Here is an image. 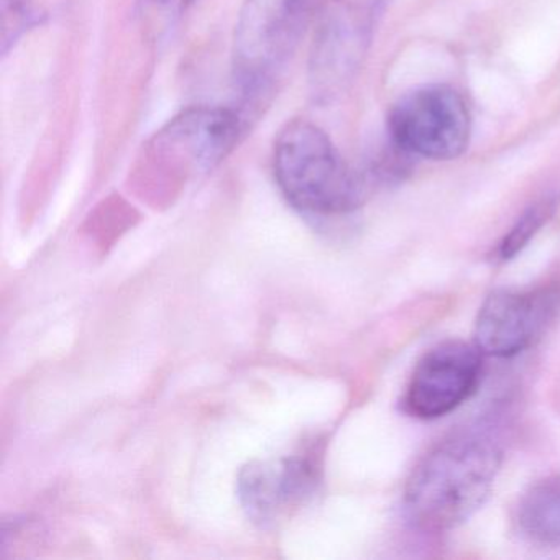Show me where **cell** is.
<instances>
[{
    "label": "cell",
    "mask_w": 560,
    "mask_h": 560,
    "mask_svg": "<svg viewBox=\"0 0 560 560\" xmlns=\"http://www.w3.org/2000/svg\"><path fill=\"white\" fill-rule=\"evenodd\" d=\"M503 452L491 435L462 431L432 447L405 488L408 520L425 533H445L470 520L487 501Z\"/></svg>",
    "instance_id": "6da1fadb"
},
{
    "label": "cell",
    "mask_w": 560,
    "mask_h": 560,
    "mask_svg": "<svg viewBox=\"0 0 560 560\" xmlns=\"http://www.w3.org/2000/svg\"><path fill=\"white\" fill-rule=\"evenodd\" d=\"M278 188L298 211L320 218L357 211L369 198V175L340 155L326 132L307 120L287 124L273 150Z\"/></svg>",
    "instance_id": "7a4b0ae2"
},
{
    "label": "cell",
    "mask_w": 560,
    "mask_h": 560,
    "mask_svg": "<svg viewBox=\"0 0 560 560\" xmlns=\"http://www.w3.org/2000/svg\"><path fill=\"white\" fill-rule=\"evenodd\" d=\"M329 0H245L234 34V78L242 96L261 100L296 54Z\"/></svg>",
    "instance_id": "3957f363"
},
{
    "label": "cell",
    "mask_w": 560,
    "mask_h": 560,
    "mask_svg": "<svg viewBox=\"0 0 560 560\" xmlns=\"http://www.w3.org/2000/svg\"><path fill=\"white\" fill-rule=\"evenodd\" d=\"M389 142L416 159L448 162L464 155L471 137L467 101L448 84L406 94L388 114Z\"/></svg>",
    "instance_id": "277c9868"
},
{
    "label": "cell",
    "mask_w": 560,
    "mask_h": 560,
    "mask_svg": "<svg viewBox=\"0 0 560 560\" xmlns=\"http://www.w3.org/2000/svg\"><path fill=\"white\" fill-rule=\"evenodd\" d=\"M481 355L477 346L448 340L424 353L405 393V409L419 419L448 415L470 398L480 382Z\"/></svg>",
    "instance_id": "5b68a950"
},
{
    "label": "cell",
    "mask_w": 560,
    "mask_h": 560,
    "mask_svg": "<svg viewBox=\"0 0 560 560\" xmlns=\"http://www.w3.org/2000/svg\"><path fill=\"white\" fill-rule=\"evenodd\" d=\"M560 307L557 290L494 291L475 320V346L483 355L508 359L526 350Z\"/></svg>",
    "instance_id": "8992f818"
},
{
    "label": "cell",
    "mask_w": 560,
    "mask_h": 560,
    "mask_svg": "<svg viewBox=\"0 0 560 560\" xmlns=\"http://www.w3.org/2000/svg\"><path fill=\"white\" fill-rule=\"evenodd\" d=\"M323 12L311 50L310 83L314 97L330 100L359 65L372 15L352 0H329Z\"/></svg>",
    "instance_id": "52a82bcc"
},
{
    "label": "cell",
    "mask_w": 560,
    "mask_h": 560,
    "mask_svg": "<svg viewBox=\"0 0 560 560\" xmlns=\"http://www.w3.org/2000/svg\"><path fill=\"white\" fill-rule=\"evenodd\" d=\"M244 130L245 120L237 110L189 107L153 137L152 149L185 162L198 172H209L234 152Z\"/></svg>",
    "instance_id": "ba28073f"
},
{
    "label": "cell",
    "mask_w": 560,
    "mask_h": 560,
    "mask_svg": "<svg viewBox=\"0 0 560 560\" xmlns=\"http://www.w3.org/2000/svg\"><path fill=\"white\" fill-rule=\"evenodd\" d=\"M314 467L303 458H291L283 464L250 465L241 477V497L245 510L254 520L268 521L281 504L301 500L313 490Z\"/></svg>",
    "instance_id": "9c48e42d"
},
{
    "label": "cell",
    "mask_w": 560,
    "mask_h": 560,
    "mask_svg": "<svg viewBox=\"0 0 560 560\" xmlns=\"http://www.w3.org/2000/svg\"><path fill=\"white\" fill-rule=\"evenodd\" d=\"M516 523L530 540L560 546V477L527 488L517 503Z\"/></svg>",
    "instance_id": "30bf717a"
},
{
    "label": "cell",
    "mask_w": 560,
    "mask_h": 560,
    "mask_svg": "<svg viewBox=\"0 0 560 560\" xmlns=\"http://www.w3.org/2000/svg\"><path fill=\"white\" fill-rule=\"evenodd\" d=\"M2 12H0V45L2 54L15 47L28 32L50 22L63 11L68 0H0Z\"/></svg>",
    "instance_id": "8fae6325"
},
{
    "label": "cell",
    "mask_w": 560,
    "mask_h": 560,
    "mask_svg": "<svg viewBox=\"0 0 560 560\" xmlns=\"http://www.w3.org/2000/svg\"><path fill=\"white\" fill-rule=\"evenodd\" d=\"M557 208H559V196L556 195L544 196L539 201L534 202L504 235L498 247V257L501 260H511L516 257L529 244L530 238L556 214Z\"/></svg>",
    "instance_id": "7c38bea8"
},
{
    "label": "cell",
    "mask_w": 560,
    "mask_h": 560,
    "mask_svg": "<svg viewBox=\"0 0 560 560\" xmlns=\"http://www.w3.org/2000/svg\"><path fill=\"white\" fill-rule=\"evenodd\" d=\"M152 2H155V4H160V5H165V4H170V2H172V0H152Z\"/></svg>",
    "instance_id": "4fadbf2b"
}]
</instances>
